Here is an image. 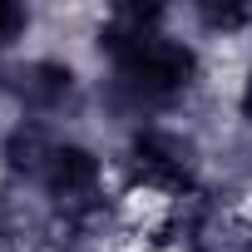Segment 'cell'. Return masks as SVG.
Segmentation results:
<instances>
[{"mask_svg": "<svg viewBox=\"0 0 252 252\" xmlns=\"http://www.w3.org/2000/svg\"><path fill=\"white\" fill-rule=\"evenodd\" d=\"M30 30V10L15 5V0H0V50H10L15 40H25Z\"/></svg>", "mask_w": 252, "mask_h": 252, "instance_id": "1", "label": "cell"}]
</instances>
